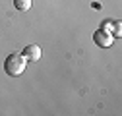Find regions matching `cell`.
<instances>
[{
    "label": "cell",
    "mask_w": 122,
    "mask_h": 116,
    "mask_svg": "<svg viewBox=\"0 0 122 116\" xmlns=\"http://www.w3.org/2000/svg\"><path fill=\"white\" fill-rule=\"evenodd\" d=\"M25 68H27V60L23 58V54L14 52V54H10L6 60H4V70H6V74L12 76V77L21 76L23 72H25Z\"/></svg>",
    "instance_id": "1"
},
{
    "label": "cell",
    "mask_w": 122,
    "mask_h": 116,
    "mask_svg": "<svg viewBox=\"0 0 122 116\" xmlns=\"http://www.w3.org/2000/svg\"><path fill=\"white\" fill-rule=\"evenodd\" d=\"M93 41H95V45H99L101 48H109L112 43H114V37H112V33L99 29V31L93 35Z\"/></svg>",
    "instance_id": "2"
},
{
    "label": "cell",
    "mask_w": 122,
    "mask_h": 116,
    "mask_svg": "<svg viewBox=\"0 0 122 116\" xmlns=\"http://www.w3.org/2000/svg\"><path fill=\"white\" fill-rule=\"evenodd\" d=\"M23 58L27 62H37L39 58H41V47L39 45H29V47H25L23 48Z\"/></svg>",
    "instance_id": "3"
},
{
    "label": "cell",
    "mask_w": 122,
    "mask_h": 116,
    "mask_svg": "<svg viewBox=\"0 0 122 116\" xmlns=\"http://www.w3.org/2000/svg\"><path fill=\"white\" fill-rule=\"evenodd\" d=\"M31 4H33V0H14V6H16L18 10H21V12L29 10V8H31Z\"/></svg>",
    "instance_id": "4"
},
{
    "label": "cell",
    "mask_w": 122,
    "mask_h": 116,
    "mask_svg": "<svg viewBox=\"0 0 122 116\" xmlns=\"http://www.w3.org/2000/svg\"><path fill=\"white\" fill-rule=\"evenodd\" d=\"M122 35V25L120 23H114V27H112V37H120Z\"/></svg>",
    "instance_id": "5"
},
{
    "label": "cell",
    "mask_w": 122,
    "mask_h": 116,
    "mask_svg": "<svg viewBox=\"0 0 122 116\" xmlns=\"http://www.w3.org/2000/svg\"><path fill=\"white\" fill-rule=\"evenodd\" d=\"M112 27H114V23H112V21H105V23H103V31L112 33Z\"/></svg>",
    "instance_id": "6"
}]
</instances>
